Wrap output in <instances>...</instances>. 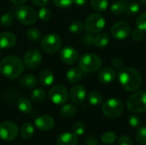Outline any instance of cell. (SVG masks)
I'll return each instance as SVG.
<instances>
[{
	"mask_svg": "<svg viewBox=\"0 0 146 145\" xmlns=\"http://www.w3.org/2000/svg\"><path fill=\"white\" fill-rule=\"evenodd\" d=\"M140 2L143 3V4H145V5H146V0H140Z\"/></svg>",
	"mask_w": 146,
	"mask_h": 145,
	"instance_id": "49",
	"label": "cell"
},
{
	"mask_svg": "<svg viewBox=\"0 0 146 145\" xmlns=\"http://www.w3.org/2000/svg\"><path fill=\"white\" fill-rule=\"evenodd\" d=\"M116 77V72L113 68L105 67L99 70L98 74V80L103 84H110L112 83Z\"/></svg>",
	"mask_w": 146,
	"mask_h": 145,
	"instance_id": "16",
	"label": "cell"
},
{
	"mask_svg": "<svg viewBox=\"0 0 146 145\" xmlns=\"http://www.w3.org/2000/svg\"><path fill=\"white\" fill-rule=\"evenodd\" d=\"M110 42V36L105 32H98L94 36L93 44L98 48H104L108 45Z\"/></svg>",
	"mask_w": 146,
	"mask_h": 145,
	"instance_id": "23",
	"label": "cell"
},
{
	"mask_svg": "<svg viewBox=\"0 0 146 145\" xmlns=\"http://www.w3.org/2000/svg\"><path fill=\"white\" fill-rule=\"evenodd\" d=\"M87 0H74V3L78 6H83L86 3Z\"/></svg>",
	"mask_w": 146,
	"mask_h": 145,
	"instance_id": "47",
	"label": "cell"
},
{
	"mask_svg": "<svg viewBox=\"0 0 146 145\" xmlns=\"http://www.w3.org/2000/svg\"><path fill=\"white\" fill-rule=\"evenodd\" d=\"M38 84L37 78L33 74H26L20 79V85L26 89H34Z\"/></svg>",
	"mask_w": 146,
	"mask_h": 145,
	"instance_id": "19",
	"label": "cell"
},
{
	"mask_svg": "<svg viewBox=\"0 0 146 145\" xmlns=\"http://www.w3.org/2000/svg\"><path fill=\"white\" fill-rule=\"evenodd\" d=\"M130 35H131L132 38H133L134 41H136V42L141 41V40L144 38V36H145V35H144V31H142V30H140V29H139V28L134 29L133 32Z\"/></svg>",
	"mask_w": 146,
	"mask_h": 145,
	"instance_id": "42",
	"label": "cell"
},
{
	"mask_svg": "<svg viewBox=\"0 0 146 145\" xmlns=\"http://www.w3.org/2000/svg\"><path fill=\"white\" fill-rule=\"evenodd\" d=\"M117 76L120 85L127 91L134 92L138 91L141 86V74L134 68H122L119 70Z\"/></svg>",
	"mask_w": 146,
	"mask_h": 145,
	"instance_id": "1",
	"label": "cell"
},
{
	"mask_svg": "<svg viewBox=\"0 0 146 145\" xmlns=\"http://www.w3.org/2000/svg\"><path fill=\"white\" fill-rule=\"evenodd\" d=\"M47 97V92L44 89H40V88H38V89H35L32 91L31 93V98L32 100L34 102V103H42L45 100Z\"/></svg>",
	"mask_w": 146,
	"mask_h": 145,
	"instance_id": "26",
	"label": "cell"
},
{
	"mask_svg": "<svg viewBox=\"0 0 146 145\" xmlns=\"http://www.w3.org/2000/svg\"><path fill=\"white\" fill-rule=\"evenodd\" d=\"M135 138L139 144L146 145V126H139L138 128Z\"/></svg>",
	"mask_w": 146,
	"mask_h": 145,
	"instance_id": "34",
	"label": "cell"
},
{
	"mask_svg": "<svg viewBox=\"0 0 146 145\" xmlns=\"http://www.w3.org/2000/svg\"><path fill=\"white\" fill-rule=\"evenodd\" d=\"M111 35L118 40H123L130 36L131 34V26L130 25L123 21H117L111 26L110 29Z\"/></svg>",
	"mask_w": 146,
	"mask_h": 145,
	"instance_id": "11",
	"label": "cell"
},
{
	"mask_svg": "<svg viewBox=\"0 0 146 145\" xmlns=\"http://www.w3.org/2000/svg\"><path fill=\"white\" fill-rule=\"evenodd\" d=\"M127 109L133 113L146 112V91H139L132 94L127 101Z\"/></svg>",
	"mask_w": 146,
	"mask_h": 145,
	"instance_id": "5",
	"label": "cell"
},
{
	"mask_svg": "<svg viewBox=\"0 0 146 145\" xmlns=\"http://www.w3.org/2000/svg\"><path fill=\"white\" fill-rule=\"evenodd\" d=\"M78 136L74 132H63L56 139L57 145H78Z\"/></svg>",
	"mask_w": 146,
	"mask_h": 145,
	"instance_id": "18",
	"label": "cell"
},
{
	"mask_svg": "<svg viewBox=\"0 0 146 145\" xmlns=\"http://www.w3.org/2000/svg\"><path fill=\"white\" fill-rule=\"evenodd\" d=\"M53 3L60 9H68L73 3L74 0H52Z\"/></svg>",
	"mask_w": 146,
	"mask_h": 145,
	"instance_id": "39",
	"label": "cell"
},
{
	"mask_svg": "<svg viewBox=\"0 0 146 145\" xmlns=\"http://www.w3.org/2000/svg\"><path fill=\"white\" fill-rule=\"evenodd\" d=\"M51 15H52V13L50 11V9L46 8L45 6L44 7H41V9L38 10V18L43 21H49L50 18H51Z\"/></svg>",
	"mask_w": 146,
	"mask_h": 145,
	"instance_id": "36",
	"label": "cell"
},
{
	"mask_svg": "<svg viewBox=\"0 0 146 145\" xmlns=\"http://www.w3.org/2000/svg\"><path fill=\"white\" fill-rule=\"evenodd\" d=\"M16 44V37L10 32H3L0 33V49H11Z\"/></svg>",
	"mask_w": 146,
	"mask_h": 145,
	"instance_id": "17",
	"label": "cell"
},
{
	"mask_svg": "<svg viewBox=\"0 0 146 145\" xmlns=\"http://www.w3.org/2000/svg\"><path fill=\"white\" fill-rule=\"evenodd\" d=\"M24 69L23 62L15 56H6L0 62V73L3 76L11 80L18 79L23 73Z\"/></svg>",
	"mask_w": 146,
	"mask_h": 145,
	"instance_id": "2",
	"label": "cell"
},
{
	"mask_svg": "<svg viewBox=\"0 0 146 145\" xmlns=\"http://www.w3.org/2000/svg\"><path fill=\"white\" fill-rule=\"evenodd\" d=\"M76 113L77 108L75 107V105L71 103L65 104L60 109V115L64 118H71L74 115H75Z\"/></svg>",
	"mask_w": 146,
	"mask_h": 145,
	"instance_id": "25",
	"label": "cell"
},
{
	"mask_svg": "<svg viewBox=\"0 0 146 145\" xmlns=\"http://www.w3.org/2000/svg\"><path fill=\"white\" fill-rule=\"evenodd\" d=\"M55 77L53 73L49 69H44L39 73V82L44 86H50L54 83Z\"/></svg>",
	"mask_w": 146,
	"mask_h": 145,
	"instance_id": "20",
	"label": "cell"
},
{
	"mask_svg": "<svg viewBox=\"0 0 146 145\" xmlns=\"http://www.w3.org/2000/svg\"><path fill=\"white\" fill-rule=\"evenodd\" d=\"M42 61L41 52L37 49H30L26 51L23 56V63L28 68H35L39 66Z\"/></svg>",
	"mask_w": 146,
	"mask_h": 145,
	"instance_id": "12",
	"label": "cell"
},
{
	"mask_svg": "<svg viewBox=\"0 0 146 145\" xmlns=\"http://www.w3.org/2000/svg\"><path fill=\"white\" fill-rule=\"evenodd\" d=\"M32 2L36 5V6H38V7H44L45 6L49 0H32Z\"/></svg>",
	"mask_w": 146,
	"mask_h": 145,
	"instance_id": "46",
	"label": "cell"
},
{
	"mask_svg": "<svg viewBox=\"0 0 146 145\" xmlns=\"http://www.w3.org/2000/svg\"><path fill=\"white\" fill-rule=\"evenodd\" d=\"M86 97V91L84 86L77 85L71 88L69 91V97L75 104H81Z\"/></svg>",
	"mask_w": 146,
	"mask_h": 145,
	"instance_id": "15",
	"label": "cell"
},
{
	"mask_svg": "<svg viewBox=\"0 0 146 145\" xmlns=\"http://www.w3.org/2000/svg\"><path fill=\"white\" fill-rule=\"evenodd\" d=\"M127 4V0H117L111 5V12L116 15L125 12L126 7Z\"/></svg>",
	"mask_w": 146,
	"mask_h": 145,
	"instance_id": "27",
	"label": "cell"
},
{
	"mask_svg": "<svg viewBox=\"0 0 146 145\" xmlns=\"http://www.w3.org/2000/svg\"><path fill=\"white\" fill-rule=\"evenodd\" d=\"M93 40H94V36L92 35V33L89 32V33H85L82 35L81 37V41L83 43V44L86 45V46H91L93 44Z\"/></svg>",
	"mask_w": 146,
	"mask_h": 145,
	"instance_id": "41",
	"label": "cell"
},
{
	"mask_svg": "<svg viewBox=\"0 0 146 145\" xmlns=\"http://www.w3.org/2000/svg\"><path fill=\"white\" fill-rule=\"evenodd\" d=\"M91 5L93 9L98 12L105 11L109 6L108 0H91Z\"/></svg>",
	"mask_w": 146,
	"mask_h": 145,
	"instance_id": "29",
	"label": "cell"
},
{
	"mask_svg": "<svg viewBox=\"0 0 146 145\" xmlns=\"http://www.w3.org/2000/svg\"><path fill=\"white\" fill-rule=\"evenodd\" d=\"M86 143L87 145H99L98 139L94 137H89L86 138Z\"/></svg>",
	"mask_w": 146,
	"mask_h": 145,
	"instance_id": "45",
	"label": "cell"
},
{
	"mask_svg": "<svg viewBox=\"0 0 146 145\" xmlns=\"http://www.w3.org/2000/svg\"><path fill=\"white\" fill-rule=\"evenodd\" d=\"M136 26H137V28L142 30V31H146V12L141 14L137 21H136Z\"/></svg>",
	"mask_w": 146,
	"mask_h": 145,
	"instance_id": "38",
	"label": "cell"
},
{
	"mask_svg": "<svg viewBox=\"0 0 146 145\" xmlns=\"http://www.w3.org/2000/svg\"><path fill=\"white\" fill-rule=\"evenodd\" d=\"M87 98H88V102L93 106L100 105L103 103V96L99 91H91L88 94Z\"/></svg>",
	"mask_w": 146,
	"mask_h": 145,
	"instance_id": "28",
	"label": "cell"
},
{
	"mask_svg": "<svg viewBox=\"0 0 146 145\" xmlns=\"http://www.w3.org/2000/svg\"><path fill=\"white\" fill-rule=\"evenodd\" d=\"M0 54H1V49H0Z\"/></svg>",
	"mask_w": 146,
	"mask_h": 145,
	"instance_id": "50",
	"label": "cell"
},
{
	"mask_svg": "<svg viewBox=\"0 0 146 145\" xmlns=\"http://www.w3.org/2000/svg\"><path fill=\"white\" fill-rule=\"evenodd\" d=\"M62 44V38L56 33H50L45 35L40 42L42 50L48 54H54L57 52Z\"/></svg>",
	"mask_w": 146,
	"mask_h": 145,
	"instance_id": "6",
	"label": "cell"
},
{
	"mask_svg": "<svg viewBox=\"0 0 146 145\" xmlns=\"http://www.w3.org/2000/svg\"><path fill=\"white\" fill-rule=\"evenodd\" d=\"M34 125L38 130L46 132V131H50L53 128V126L55 125V121L50 115H43L35 120Z\"/></svg>",
	"mask_w": 146,
	"mask_h": 145,
	"instance_id": "14",
	"label": "cell"
},
{
	"mask_svg": "<svg viewBox=\"0 0 146 145\" xmlns=\"http://www.w3.org/2000/svg\"><path fill=\"white\" fill-rule=\"evenodd\" d=\"M102 111L107 118L111 120L117 119L124 111V104L118 98H110L104 103Z\"/></svg>",
	"mask_w": 146,
	"mask_h": 145,
	"instance_id": "3",
	"label": "cell"
},
{
	"mask_svg": "<svg viewBox=\"0 0 146 145\" xmlns=\"http://www.w3.org/2000/svg\"><path fill=\"white\" fill-rule=\"evenodd\" d=\"M117 139V135L114 132H106L101 136V141L105 144H111Z\"/></svg>",
	"mask_w": 146,
	"mask_h": 145,
	"instance_id": "32",
	"label": "cell"
},
{
	"mask_svg": "<svg viewBox=\"0 0 146 145\" xmlns=\"http://www.w3.org/2000/svg\"><path fill=\"white\" fill-rule=\"evenodd\" d=\"M84 29H85V25L80 21H74L69 25V31L74 34L81 33Z\"/></svg>",
	"mask_w": 146,
	"mask_h": 145,
	"instance_id": "33",
	"label": "cell"
},
{
	"mask_svg": "<svg viewBox=\"0 0 146 145\" xmlns=\"http://www.w3.org/2000/svg\"><path fill=\"white\" fill-rule=\"evenodd\" d=\"M72 129L74 134H76L77 136H81L86 132V125L81 121H78L73 125Z\"/></svg>",
	"mask_w": 146,
	"mask_h": 145,
	"instance_id": "37",
	"label": "cell"
},
{
	"mask_svg": "<svg viewBox=\"0 0 146 145\" xmlns=\"http://www.w3.org/2000/svg\"><path fill=\"white\" fill-rule=\"evenodd\" d=\"M26 36H27V38L29 41L33 42V43L39 41V39L41 38V33H40V32L38 29L33 28V27L28 28L26 31Z\"/></svg>",
	"mask_w": 146,
	"mask_h": 145,
	"instance_id": "31",
	"label": "cell"
},
{
	"mask_svg": "<svg viewBox=\"0 0 146 145\" xmlns=\"http://www.w3.org/2000/svg\"><path fill=\"white\" fill-rule=\"evenodd\" d=\"M128 123L132 127H139L141 125V119L137 115H132L128 118Z\"/></svg>",
	"mask_w": 146,
	"mask_h": 145,
	"instance_id": "40",
	"label": "cell"
},
{
	"mask_svg": "<svg viewBox=\"0 0 146 145\" xmlns=\"http://www.w3.org/2000/svg\"><path fill=\"white\" fill-rule=\"evenodd\" d=\"M117 145H133V141L130 137L124 135L118 139Z\"/></svg>",
	"mask_w": 146,
	"mask_h": 145,
	"instance_id": "43",
	"label": "cell"
},
{
	"mask_svg": "<svg viewBox=\"0 0 146 145\" xmlns=\"http://www.w3.org/2000/svg\"><path fill=\"white\" fill-rule=\"evenodd\" d=\"M79 66L82 72L94 73L101 68L102 60L101 58L93 53H88L83 55L79 60Z\"/></svg>",
	"mask_w": 146,
	"mask_h": 145,
	"instance_id": "4",
	"label": "cell"
},
{
	"mask_svg": "<svg viewBox=\"0 0 146 145\" xmlns=\"http://www.w3.org/2000/svg\"><path fill=\"white\" fill-rule=\"evenodd\" d=\"M19 133L21 135V137L25 139V140H28L30 139L33 134H34V126L32 123L30 122H25L22 124V126H21V129L19 130Z\"/></svg>",
	"mask_w": 146,
	"mask_h": 145,
	"instance_id": "22",
	"label": "cell"
},
{
	"mask_svg": "<svg viewBox=\"0 0 146 145\" xmlns=\"http://www.w3.org/2000/svg\"><path fill=\"white\" fill-rule=\"evenodd\" d=\"M82 79V70L79 68H72L67 72V79L71 84H76Z\"/></svg>",
	"mask_w": 146,
	"mask_h": 145,
	"instance_id": "21",
	"label": "cell"
},
{
	"mask_svg": "<svg viewBox=\"0 0 146 145\" xmlns=\"http://www.w3.org/2000/svg\"><path fill=\"white\" fill-rule=\"evenodd\" d=\"M14 20V16L11 13H4L1 17H0V24L3 27H9L12 25Z\"/></svg>",
	"mask_w": 146,
	"mask_h": 145,
	"instance_id": "35",
	"label": "cell"
},
{
	"mask_svg": "<svg viewBox=\"0 0 146 145\" xmlns=\"http://www.w3.org/2000/svg\"><path fill=\"white\" fill-rule=\"evenodd\" d=\"M111 64H112L114 68L118 69V70H120L122 68H124V62H123V61L120 57H114L111 60Z\"/></svg>",
	"mask_w": 146,
	"mask_h": 145,
	"instance_id": "44",
	"label": "cell"
},
{
	"mask_svg": "<svg viewBox=\"0 0 146 145\" xmlns=\"http://www.w3.org/2000/svg\"><path fill=\"white\" fill-rule=\"evenodd\" d=\"M140 9H141L140 4L138 2H135V1L127 2V7L125 9V13L127 14L128 15H134L139 12Z\"/></svg>",
	"mask_w": 146,
	"mask_h": 145,
	"instance_id": "30",
	"label": "cell"
},
{
	"mask_svg": "<svg viewBox=\"0 0 146 145\" xmlns=\"http://www.w3.org/2000/svg\"><path fill=\"white\" fill-rule=\"evenodd\" d=\"M17 108L23 114H29L32 111L33 105L26 97H20L17 101Z\"/></svg>",
	"mask_w": 146,
	"mask_h": 145,
	"instance_id": "24",
	"label": "cell"
},
{
	"mask_svg": "<svg viewBox=\"0 0 146 145\" xmlns=\"http://www.w3.org/2000/svg\"><path fill=\"white\" fill-rule=\"evenodd\" d=\"M15 15L19 22L27 26L35 23L38 17L35 10L32 7L27 5H21L20 7H18L15 9Z\"/></svg>",
	"mask_w": 146,
	"mask_h": 145,
	"instance_id": "7",
	"label": "cell"
},
{
	"mask_svg": "<svg viewBox=\"0 0 146 145\" xmlns=\"http://www.w3.org/2000/svg\"><path fill=\"white\" fill-rule=\"evenodd\" d=\"M49 97L55 104H63L68 98V91L64 85H56L50 90Z\"/></svg>",
	"mask_w": 146,
	"mask_h": 145,
	"instance_id": "10",
	"label": "cell"
},
{
	"mask_svg": "<svg viewBox=\"0 0 146 145\" xmlns=\"http://www.w3.org/2000/svg\"><path fill=\"white\" fill-rule=\"evenodd\" d=\"M105 24V19L102 15L93 13L87 17L85 23V28L88 32L98 33L100 32L104 28Z\"/></svg>",
	"mask_w": 146,
	"mask_h": 145,
	"instance_id": "8",
	"label": "cell"
},
{
	"mask_svg": "<svg viewBox=\"0 0 146 145\" xmlns=\"http://www.w3.org/2000/svg\"><path fill=\"white\" fill-rule=\"evenodd\" d=\"M19 134L17 125L12 121H3L0 124V138L3 141H12Z\"/></svg>",
	"mask_w": 146,
	"mask_h": 145,
	"instance_id": "9",
	"label": "cell"
},
{
	"mask_svg": "<svg viewBox=\"0 0 146 145\" xmlns=\"http://www.w3.org/2000/svg\"><path fill=\"white\" fill-rule=\"evenodd\" d=\"M9 1L11 3H13L14 4H15V5H21L24 3H26L27 0H9Z\"/></svg>",
	"mask_w": 146,
	"mask_h": 145,
	"instance_id": "48",
	"label": "cell"
},
{
	"mask_svg": "<svg viewBox=\"0 0 146 145\" xmlns=\"http://www.w3.org/2000/svg\"><path fill=\"white\" fill-rule=\"evenodd\" d=\"M59 56L61 61L68 65H72L75 63L79 58V54L77 50L73 47H69V46L63 47L61 50Z\"/></svg>",
	"mask_w": 146,
	"mask_h": 145,
	"instance_id": "13",
	"label": "cell"
}]
</instances>
